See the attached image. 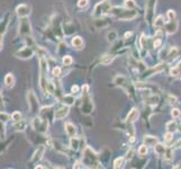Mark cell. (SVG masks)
<instances>
[{
	"label": "cell",
	"instance_id": "603a6c76",
	"mask_svg": "<svg viewBox=\"0 0 181 169\" xmlns=\"http://www.w3.org/2000/svg\"><path fill=\"white\" fill-rule=\"evenodd\" d=\"M154 151L158 156H164V153L167 151V148H165L162 143H156V144L154 145Z\"/></svg>",
	"mask_w": 181,
	"mask_h": 169
},
{
	"label": "cell",
	"instance_id": "db71d44e",
	"mask_svg": "<svg viewBox=\"0 0 181 169\" xmlns=\"http://www.w3.org/2000/svg\"><path fill=\"white\" fill-rule=\"evenodd\" d=\"M131 35H132V33H126V34H125V37L127 39V37H129Z\"/></svg>",
	"mask_w": 181,
	"mask_h": 169
},
{
	"label": "cell",
	"instance_id": "7402d4cb",
	"mask_svg": "<svg viewBox=\"0 0 181 169\" xmlns=\"http://www.w3.org/2000/svg\"><path fill=\"white\" fill-rule=\"evenodd\" d=\"M180 54V51L177 46H173L169 50V53H168V59L169 60H174L175 58H178V55Z\"/></svg>",
	"mask_w": 181,
	"mask_h": 169
},
{
	"label": "cell",
	"instance_id": "d6986e66",
	"mask_svg": "<svg viewBox=\"0 0 181 169\" xmlns=\"http://www.w3.org/2000/svg\"><path fill=\"white\" fill-rule=\"evenodd\" d=\"M65 128V132H67V134L69 135L70 138L74 137V134H76V126L72 124V123H70V122H67V123H65L64 125Z\"/></svg>",
	"mask_w": 181,
	"mask_h": 169
},
{
	"label": "cell",
	"instance_id": "4dcf8cb0",
	"mask_svg": "<svg viewBox=\"0 0 181 169\" xmlns=\"http://www.w3.org/2000/svg\"><path fill=\"white\" fill-rule=\"evenodd\" d=\"M161 33L158 32V35L155 36V39H154V42H153V46H154L155 50H158V49L161 48V45H162V39H161V36H160Z\"/></svg>",
	"mask_w": 181,
	"mask_h": 169
},
{
	"label": "cell",
	"instance_id": "e0dca14e",
	"mask_svg": "<svg viewBox=\"0 0 181 169\" xmlns=\"http://www.w3.org/2000/svg\"><path fill=\"white\" fill-rule=\"evenodd\" d=\"M138 117V110L136 108H133L131 112L128 113V115H127V119H126V122L127 123H134Z\"/></svg>",
	"mask_w": 181,
	"mask_h": 169
},
{
	"label": "cell",
	"instance_id": "681fc988",
	"mask_svg": "<svg viewBox=\"0 0 181 169\" xmlns=\"http://www.w3.org/2000/svg\"><path fill=\"white\" fill-rule=\"evenodd\" d=\"M145 44H146V37L145 35H142L141 36V48L145 49Z\"/></svg>",
	"mask_w": 181,
	"mask_h": 169
},
{
	"label": "cell",
	"instance_id": "4316f807",
	"mask_svg": "<svg viewBox=\"0 0 181 169\" xmlns=\"http://www.w3.org/2000/svg\"><path fill=\"white\" fill-rule=\"evenodd\" d=\"M114 58H115L114 55L107 54V55H104V56H102L101 60H100V62H101V64H104V65H108V64H110V63L113 62Z\"/></svg>",
	"mask_w": 181,
	"mask_h": 169
},
{
	"label": "cell",
	"instance_id": "f907efd6",
	"mask_svg": "<svg viewBox=\"0 0 181 169\" xmlns=\"http://www.w3.org/2000/svg\"><path fill=\"white\" fill-rule=\"evenodd\" d=\"M169 103L170 104H175L177 103V98L174 96H169Z\"/></svg>",
	"mask_w": 181,
	"mask_h": 169
},
{
	"label": "cell",
	"instance_id": "4fadbf2b",
	"mask_svg": "<svg viewBox=\"0 0 181 169\" xmlns=\"http://www.w3.org/2000/svg\"><path fill=\"white\" fill-rule=\"evenodd\" d=\"M69 107L70 106H63L61 107V108H58V110H55V114H54V117H55V120H62V119H64L65 116L69 114Z\"/></svg>",
	"mask_w": 181,
	"mask_h": 169
},
{
	"label": "cell",
	"instance_id": "d6a6232c",
	"mask_svg": "<svg viewBox=\"0 0 181 169\" xmlns=\"http://www.w3.org/2000/svg\"><path fill=\"white\" fill-rule=\"evenodd\" d=\"M124 5H125L126 8H128V9L136 8V2H135V0H125V1H124Z\"/></svg>",
	"mask_w": 181,
	"mask_h": 169
},
{
	"label": "cell",
	"instance_id": "ffe728a7",
	"mask_svg": "<svg viewBox=\"0 0 181 169\" xmlns=\"http://www.w3.org/2000/svg\"><path fill=\"white\" fill-rule=\"evenodd\" d=\"M109 19L108 18H102V17H99V19H96V21H95V24H96V26L98 27V28H105V27H107L109 25Z\"/></svg>",
	"mask_w": 181,
	"mask_h": 169
},
{
	"label": "cell",
	"instance_id": "816d5d0a",
	"mask_svg": "<svg viewBox=\"0 0 181 169\" xmlns=\"http://www.w3.org/2000/svg\"><path fill=\"white\" fill-rule=\"evenodd\" d=\"M71 92H72L73 94H77V92H79V87L77 86V85H74V86H72V88H71Z\"/></svg>",
	"mask_w": 181,
	"mask_h": 169
},
{
	"label": "cell",
	"instance_id": "ba28073f",
	"mask_svg": "<svg viewBox=\"0 0 181 169\" xmlns=\"http://www.w3.org/2000/svg\"><path fill=\"white\" fill-rule=\"evenodd\" d=\"M81 110H82V113L86 114V115H89L92 112V110H94V103L91 101V98L88 96V94H83Z\"/></svg>",
	"mask_w": 181,
	"mask_h": 169
},
{
	"label": "cell",
	"instance_id": "3957f363",
	"mask_svg": "<svg viewBox=\"0 0 181 169\" xmlns=\"http://www.w3.org/2000/svg\"><path fill=\"white\" fill-rule=\"evenodd\" d=\"M82 162H85V165H87V167H94V168H100V163L98 161V157L96 156L92 150L89 147L85 149V156H83V160Z\"/></svg>",
	"mask_w": 181,
	"mask_h": 169
},
{
	"label": "cell",
	"instance_id": "9c48e42d",
	"mask_svg": "<svg viewBox=\"0 0 181 169\" xmlns=\"http://www.w3.org/2000/svg\"><path fill=\"white\" fill-rule=\"evenodd\" d=\"M27 101H28V106L29 110H32V113L36 114V113L39 112V108H38V101H37V97L33 92H28V95H27Z\"/></svg>",
	"mask_w": 181,
	"mask_h": 169
},
{
	"label": "cell",
	"instance_id": "1f68e13d",
	"mask_svg": "<svg viewBox=\"0 0 181 169\" xmlns=\"http://www.w3.org/2000/svg\"><path fill=\"white\" fill-rule=\"evenodd\" d=\"M164 25H165V23L163 21V16H159L154 21V26L160 28V27H164Z\"/></svg>",
	"mask_w": 181,
	"mask_h": 169
},
{
	"label": "cell",
	"instance_id": "cb8c5ba5",
	"mask_svg": "<svg viewBox=\"0 0 181 169\" xmlns=\"http://www.w3.org/2000/svg\"><path fill=\"white\" fill-rule=\"evenodd\" d=\"M74 101H76V99H74V97L72 95H64L62 98V103L67 105V106H72L74 104Z\"/></svg>",
	"mask_w": 181,
	"mask_h": 169
},
{
	"label": "cell",
	"instance_id": "d590c367",
	"mask_svg": "<svg viewBox=\"0 0 181 169\" xmlns=\"http://www.w3.org/2000/svg\"><path fill=\"white\" fill-rule=\"evenodd\" d=\"M175 129H177V122L175 121H171L167 124V130L169 131V132H172L173 133V131H174Z\"/></svg>",
	"mask_w": 181,
	"mask_h": 169
},
{
	"label": "cell",
	"instance_id": "f6af8a7d",
	"mask_svg": "<svg viewBox=\"0 0 181 169\" xmlns=\"http://www.w3.org/2000/svg\"><path fill=\"white\" fill-rule=\"evenodd\" d=\"M171 115H172L173 119H177V117H179V116L181 115L180 110H178V108H173L172 112H171Z\"/></svg>",
	"mask_w": 181,
	"mask_h": 169
},
{
	"label": "cell",
	"instance_id": "b9f144b4",
	"mask_svg": "<svg viewBox=\"0 0 181 169\" xmlns=\"http://www.w3.org/2000/svg\"><path fill=\"white\" fill-rule=\"evenodd\" d=\"M62 73V70L60 67H55V68L53 69V71H52V74L54 76V77H60Z\"/></svg>",
	"mask_w": 181,
	"mask_h": 169
},
{
	"label": "cell",
	"instance_id": "83f0119b",
	"mask_svg": "<svg viewBox=\"0 0 181 169\" xmlns=\"http://www.w3.org/2000/svg\"><path fill=\"white\" fill-rule=\"evenodd\" d=\"M158 101H159V96L156 95H152V96H150V97L146 98V101L145 103L147 105H151V106H154V105L158 104Z\"/></svg>",
	"mask_w": 181,
	"mask_h": 169
},
{
	"label": "cell",
	"instance_id": "44dd1931",
	"mask_svg": "<svg viewBox=\"0 0 181 169\" xmlns=\"http://www.w3.org/2000/svg\"><path fill=\"white\" fill-rule=\"evenodd\" d=\"M158 143V139L155 137H151V135H145L144 137V144L147 147H154Z\"/></svg>",
	"mask_w": 181,
	"mask_h": 169
},
{
	"label": "cell",
	"instance_id": "f546056e",
	"mask_svg": "<svg viewBox=\"0 0 181 169\" xmlns=\"http://www.w3.org/2000/svg\"><path fill=\"white\" fill-rule=\"evenodd\" d=\"M80 141L81 140L80 139H77V138H71V141H70V147H71V149L72 150H78L79 149V147H80Z\"/></svg>",
	"mask_w": 181,
	"mask_h": 169
},
{
	"label": "cell",
	"instance_id": "7bdbcfd3",
	"mask_svg": "<svg viewBox=\"0 0 181 169\" xmlns=\"http://www.w3.org/2000/svg\"><path fill=\"white\" fill-rule=\"evenodd\" d=\"M12 119L14 120V121H19V120H21V112H14L12 114Z\"/></svg>",
	"mask_w": 181,
	"mask_h": 169
},
{
	"label": "cell",
	"instance_id": "30bf717a",
	"mask_svg": "<svg viewBox=\"0 0 181 169\" xmlns=\"http://www.w3.org/2000/svg\"><path fill=\"white\" fill-rule=\"evenodd\" d=\"M15 55L17 56L18 59H24V60H27V59H30L33 55H34V50H33L30 46H25V48L21 49V50H18Z\"/></svg>",
	"mask_w": 181,
	"mask_h": 169
},
{
	"label": "cell",
	"instance_id": "f5cc1de1",
	"mask_svg": "<svg viewBox=\"0 0 181 169\" xmlns=\"http://www.w3.org/2000/svg\"><path fill=\"white\" fill-rule=\"evenodd\" d=\"M174 148H181V139H179L174 144Z\"/></svg>",
	"mask_w": 181,
	"mask_h": 169
},
{
	"label": "cell",
	"instance_id": "e575fe53",
	"mask_svg": "<svg viewBox=\"0 0 181 169\" xmlns=\"http://www.w3.org/2000/svg\"><path fill=\"white\" fill-rule=\"evenodd\" d=\"M124 159L123 157H120V158H117L116 160L114 161V168H122L123 167V163H124Z\"/></svg>",
	"mask_w": 181,
	"mask_h": 169
},
{
	"label": "cell",
	"instance_id": "52a82bcc",
	"mask_svg": "<svg viewBox=\"0 0 181 169\" xmlns=\"http://www.w3.org/2000/svg\"><path fill=\"white\" fill-rule=\"evenodd\" d=\"M114 83L116 86H119L122 88H124L127 92V94H129V95L133 94V86L127 81V79L124 76H117L114 79Z\"/></svg>",
	"mask_w": 181,
	"mask_h": 169
},
{
	"label": "cell",
	"instance_id": "ac0fdd59",
	"mask_svg": "<svg viewBox=\"0 0 181 169\" xmlns=\"http://www.w3.org/2000/svg\"><path fill=\"white\" fill-rule=\"evenodd\" d=\"M5 86L7 88H12L15 86V77L12 73H7L6 77H5Z\"/></svg>",
	"mask_w": 181,
	"mask_h": 169
},
{
	"label": "cell",
	"instance_id": "bcb514c9",
	"mask_svg": "<svg viewBox=\"0 0 181 169\" xmlns=\"http://www.w3.org/2000/svg\"><path fill=\"white\" fill-rule=\"evenodd\" d=\"M172 138H173V133H172V132H169V131H168V133L164 134V140H165V141H168V142H169V141H171V140H172Z\"/></svg>",
	"mask_w": 181,
	"mask_h": 169
},
{
	"label": "cell",
	"instance_id": "484cf974",
	"mask_svg": "<svg viewBox=\"0 0 181 169\" xmlns=\"http://www.w3.org/2000/svg\"><path fill=\"white\" fill-rule=\"evenodd\" d=\"M8 23H9V14H7V15L5 16V18H3V21H1V37H2V35L6 33Z\"/></svg>",
	"mask_w": 181,
	"mask_h": 169
},
{
	"label": "cell",
	"instance_id": "7dc6e473",
	"mask_svg": "<svg viewBox=\"0 0 181 169\" xmlns=\"http://www.w3.org/2000/svg\"><path fill=\"white\" fill-rule=\"evenodd\" d=\"M168 18H169L170 21H172V19H175V12H174V10L170 9L169 12H168Z\"/></svg>",
	"mask_w": 181,
	"mask_h": 169
},
{
	"label": "cell",
	"instance_id": "f35d334b",
	"mask_svg": "<svg viewBox=\"0 0 181 169\" xmlns=\"http://www.w3.org/2000/svg\"><path fill=\"white\" fill-rule=\"evenodd\" d=\"M179 74H181V70L178 67H174L170 70V76H172V77H178Z\"/></svg>",
	"mask_w": 181,
	"mask_h": 169
},
{
	"label": "cell",
	"instance_id": "7c38bea8",
	"mask_svg": "<svg viewBox=\"0 0 181 169\" xmlns=\"http://www.w3.org/2000/svg\"><path fill=\"white\" fill-rule=\"evenodd\" d=\"M16 12L19 17H27L30 14V7L25 5V3H21L16 8Z\"/></svg>",
	"mask_w": 181,
	"mask_h": 169
},
{
	"label": "cell",
	"instance_id": "f1b7e54d",
	"mask_svg": "<svg viewBox=\"0 0 181 169\" xmlns=\"http://www.w3.org/2000/svg\"><path fill=\"white\" fill-rule=\"evenodd\" d=\"M63 28H64L65 35H71L72 33L76 32V28H74L72 23H67V24H65L64 26H63Z\"/></svg>",
	"mask_w": 181,
	"mask_h": 169
},
{
	"label": "cell",
	"instance_id": "5b68a950",
	"mask_svg": "<svg viewBox=\"0 0 181 169\" xmlns=\"http://www.w3.org/2000/svg\"><path fill=\"white\" fill-rule=\"evenodd\" d=\"M32 34V26L30 21L27 17H21L19 27H18V35L21 37H27Z\"/></svg>",
	"mask_w": 181,
	"mask_h": 169
},
{
	"label": "cell",
	"instance_id": "8992f818",
	"mask_svg": "<svg viewBox=\"0 0 181 169\" xmlns=\"http://www.w3.org/2000/svg\"><path fill=\"white\" fill-rule=\"evenodd\" d=\"M32 126L38 133H45L49 129V122L47 120L42 119V117H35L32 122Z\"/></svg>",
	"mask_w": 181,
	"mask_h": 169
},
{
	"label": "cell",
	"instance_id": "8d00e7d4",
	"mask_svg": "<svg viewBox=\"0 0 181 169\" xmlns=\"http://www.w3.org/2000/svg\"><path fill=\"white\" fill-rule=\"evenodd\" d=\"M47 92L49 94H54L56 92V86L53 82H47V88H46Z\"/></svg>",
	"mask_w": 181,
	"mask_h": 169
},
{
	"label": "cell",
	"instance_id": "74e56055",
	"mask_svg": "<svg viewBox=\"0 0 181 169\" xmlns=\"http://www.w3.org/2000/svg\"><path fill=\"white\" fill-rule=\"evenodd\" d=\"M62 62H63V64H64V65L69 67V65L72 64L73 60H72V58H71L70 55H65V56H63V60H62Z\"/></svg>",
	"mask_w": 181,
	"mask_h": 169
},
{
	"label": "cell",
	"instance_id": "8fae6325",
	"mask_svg": "<svg viewBox=\"0 0 181 169\" xmlns=\"http://www.w3.org/2000/svg\"><path fill=\"white\" fill-rule=\"evenodd\" d=\"M155 5H156V0H149L147 3H146V19L147 21H152V17H153V12H154V9H155Z\"/></svg>",
	"mask_w": 181,
	"mask_h": 169
},
{
	"label": "cell",
	"instance_id": "c3c4849f",
	"mask_svg": "<svg viewBox=\"0 0 181 169\" xmlns=\"http://www.w3.org/2000/svg\"><path fill=\"white\" fill-rule=\"evenodd\" d=\"M10 119V116L9 115H7L6 113L5 112H1V122H3V123H6L8 120Z\"/></svg>",
	"mask_w": 181,
	"mask_h": 169
},
{
	"label": "cell",
	"instance_id": "5bb4252c",
	"mask_svg": "<svg viewBox=\"0 0 181 169\" xmlns=\"http://www.w3.org/2000/svg\"><path fill=\"white\" fill-rule=\"evenodd\" d=\"M164 28H165L168 34H173L178 30V21H175V19H172V21H170L169 23L164 25Z\"/></svg>",
	"mask_w": 181,
	"mask_h": 169
},
{
	"label": "cell",
	"instance_id": "836d02e7",
	"mask_svg": "<svg viewBox=\"0 0 181 169\" xmlns=\"http://www.w3.org/2000/svg\"><path fill=\"white\" fill-rule=\"evenodd\" d=\"M116 39H117V32L116 31H110V32H108V34H107V40H108L109 42L116 41Z\"/></svg>",
	"mask_w": 181,
	"mask_h": 169
},
{
	"label": "cell",
	"instance_id": "11a10c76",
	"mask_svg": "<svg viewBox=\"0 0 181 169\" xmlns=\"http://www.w3.org/2000/svg\"><path fill=\"white\" fill-rule=\"evenodd\" d=\"M177 67H178V68H179V69H180V70H181V61H180V62L178 63V65H177Z\"/></svg>",
	"mask_w": 181,
	"mask_h": 169
},
{
	"label": "cell",
	"instance_id": "6da1fadb",
	"mask_svg": "<svg viewBox=\"0 0 181 169\" xmlns=\"http://www.w3.org/2000/svg\"><path fill=\"white\" fill-rule=\"evenodd\" d=\"M109 14L116 17L117 19H119V21H132V19L137 17V12H135L134 9L122 8V7L111 8Z\"/></svg>",
	"mask_w": 181,
	"mask_h": 169
},
{
	"label": "cell",
	"instance_id": "60d3db41",
	"mask_svg": "<svg viewBox=\"0 0 181 169\" xmlns=\"http://www.w3.org/2000/svg\"><path fill=\"white\" fill-rule=\"evenodd\" d=\"M146 153H147V145L146 144L141 145L140 148H138V154L140 156H145Z\"/></svg>",
	"mask_w": 181,
	"mask_h": 169
},
{
	"label": "cell",
	"instance_id": "9a60e30c",
	"mask_svg": "<svg viewBox=\"0 0 181 169\" xmlns=\"http://www.w3.org/2000/svg\"><path fill=\"white\" fill-rule=\"evenodd\" d=\"M44 152H45V147H44V145H39L38 149L35 151V153H34V156H33L32 163H36V162H38V161L41 160L42 158H43Z\"/></svg>",
	"mask_w": 181,
	"mask_h": 169
},
{
	"label": "cell",
	"instance_id": "277c9868",
	"mask_svg": "<svg viewBox=\"0 0 181 169\" xmlns=\"http://www.w3.org/2000/svg\"><path fill=\"white\" fill-rule=\"evenodd\" d=\"M110 9H111V5L108 0L100 1V2L97 3L96 7H95L92 16H94V17H104L106 14H109Z\"/></svg>",
	"mask_w": 181,
	"mask_h": 169
},
{
	"label": "cell",
	"instance_id": "d4e9b609",
	"mask_svg": "<svg viewBox=\"0 0 181 169\" xmlns=\"http://www.w3.org/2000/svg\"><path fill=\"white\" fill-rule=\"evenodd\" d=\"M26 126H27L26 122L23 121V120H19V121L16 122V124L14 125V129H15V131H24L26 129Z\"/></svg>",
	"mask_w": 181,
	"mask_h": 169
},
{
	"label": "cell",
	"instance_id": "ab89813d",
	"mask_svg": "<svg viewBox=\"0 0 181 169\" xmlns=\"http://www.w3.org/2000/svg\"><path fill=\"white\" fill-rule=\"evenodd\" d=\"M164 158L168 159V160H171L173 158V149H171V148L167 149V151L164 153Z\"/></svg>",
	"mask_w": 181,
	"mask_h": 169
},
{
	"label": "cell",
	"instance_id": "7a4b0ae2",
	"mask_svg": "<svg viewBox=\"0 0 181 169\" xmlns=\"http://www.w3.org/2000/svg\"><path fill=\"white\" fill-rule=\"evenodd\" d=\"M47 70H49V63L47 60L41 56L39 59V86L41 89L43 90V92H47Z\"/></svg>",
	"mask_w": 181,
	"mask_h": 169
},
{
	"label": "cell",
	"instance_id": "ee69618b",
	"mask_svg": "<svg viewBox=\"0 0 181 169\" xmlns=\"http://www.w3.org/2000/svg\"><path fill=\"white\" fill-rule=\"evenodd\" d=\"M78 7L81 9L88 7V0H79V1H78Z\"/></svg>",
	"mask_w": 181,
	"mask_h": 169
},
{
	"label": "cell",
	"instance_id": "2e32d148",
	"mask_svg": "<svg viewBox=\"0 0 181 169\" xmlns=\"http://www.w3.org/2000/svg\"><path fill=\"white\" fill-rule=\"evenodd\" d=\"M71 44H72V46L76 49V50H81V49L83 48V45H85V42H83V40H82L80 36H74L72 39Z\"/></svg>",
	"mask_w": 181,
	"mask_h": 169
}]
</instances>
